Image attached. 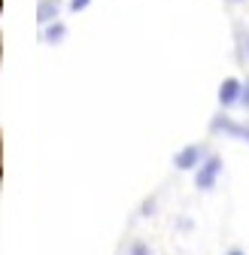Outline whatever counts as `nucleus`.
I'll use <instances>...</instances> for the list:
<instances>
[{"label":"nucleus","instance_id":"20e7f679","mask_svg":"<svg viewBox=\"0 0 249 255\" xmlns=\"http://www.w3.org/2000/svg\"><path fill=\"white\" fill-rule=\"evenodd\" d=\"M213 131H228L231 137L249 140V128H243V125H237V122H231V119H225V116H219V119H213Z\"/></svg>","mask_w":249,"mask_h":255},{"label":"nucleus","instance_id":"1a4fd4ad","mask_svg":"<svg viewBox=\"0 0 249 255\" xmlns=\"http://www.w3.org/2000/svg\"><path fill=\"white\" fill-rule=\"evenodd\" d=\"M240 101H243V107H249V82L243 85V98H240Z\"/></svg>","mask_w":249,"mask_h":255},{"label":"nucleus","instance_id":"6e6552de","mask_svg":"<svg viewBox=\"0 0 249 255\" xmlns=\"http://www.w3.org/2000/svg\"><path fill=\"white\" fill-rule=\"evenodd\" d=\"M88 3H91V0H70V9H73V12H79V9H85Z\"/></svg>","mask_w":249,"mask_h":255},{"label":"nucleus","instance_id":"9d476101","mask_svg":"<svg viewBox=\"0 0 249 255\" xmlns=\"http://www.w3.org/2000/svg\"><path fill=\"white\" fill-rule=\"evenodd\" d=\"M228 255H243V252H240V249H231V252H228Z\"/></svg>","mask_w":249,"mask_h":255},{"label":"nucleus","instance_id":"f257e3e1","mask_svg":"<svg viewBox=\"0 0 249 255\" xmlns=\"http://www.w3.org/2000/svg\"><path fill=\"white\" fill-rule=\"evenodd\" d=\"M219 170H222V158H216V155L207 158V161L201 164V170H198V179H195L198 188H201V191H210V188L216 185V176H219Z\"/></svg>","mask_w":249,"mask_h":255},{"label":"nucleus","instance_id":"f03ea898","mask_svg":"<svg viewBox=\"0 0 249 255\" xmlns=\"http://www.w3.org/2000/svg\"><path fill=\"white\" fill-rule=\"evenodd\" d=\"M201 155H204V149H201V146H185L182 152H176V158H173V164H176L179 170H189V167L201 164Z\"/></svg>","mask_w":249,"mask_h":255},{"label":"nucleus","instance_id":"0eeeda50","mask_svg":"<svg viewBox=\"0 0 249 255\" xmlns=\"http://www.w3.org/2000/svg\"><path fill=\"white\" fill-rule=\"evenodd\" d=\"M131 255H152V252H149L146 243H134V246H131Z\"/></svg>","mask_w":249,"mask_h":255},{"label":"nucleus","instance_id":"7ed1b4c3","mask_svg":"<svg viewBox=\"0 0 249 255\" xmlns=\"http://www.w3.org/2000/svg\"><path fill=\"white\" fill-rule=\"evenodd\" d=\"M240 98H243V85H240L237 79H225L222 88H219V104H222V107H231V104H237Z\"/></svg>","mask_w":249,"mask_h":255},{"label":"nucleus","instance_id":"39448f33","mask_svg":"<svg viewBox=\"0 0 249 255\" xmlns=\"http://www.w3.org/2000/svg\"><path fill=\"white\" fill-rule=\"evenodd\" d=\"M58 15V0H43L40 3V21L46 24V21H52Z\"/></svg>","mask_w":249,"mask_h":255},{"label":"nucleus","instance_id":"423d86ee","mask_svg":"<svg viewBox=\"0 0 249 255\" xmlns=\"http://www.w3.org/2000/svg\"><path fill=\"white\" fill-rule=\"evenodd\" d=\"M61 37H64V24L46 27V34H43V40H46V43H61Z\"/></svg>","mask_w":249,"mask_h":255}]
</instances>
